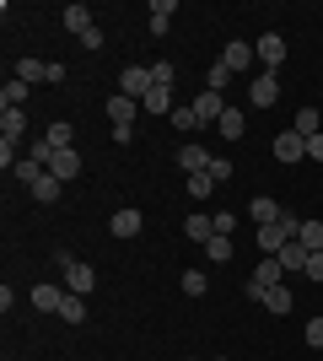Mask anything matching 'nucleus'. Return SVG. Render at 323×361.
<instances>
[{
  "label": "nucleus",
  "mask_w": 323,
  "mask_h": 361,
  "mask_svg": "<svg viewBox=\"0 0 323 361\" xmlns=\"http://www.w3.org/2000/svg\"><path fill=\"white\" fill-rule=\"evenodd\" d=\"M296 232H302V221H296L291 211H280V221L275 226H259L253 238H259V254H280L286 243H296Z\"/></svg>",
  "instance_id": "nucleus-1"
},
{
  "label": "nucleus",
  "mask_w": 323,
  "mask_h": 361,
  "mask_svg": "<svg viewBox=\"0 0 323 361\" xmlns=\"http://www.w3.org/2000/svg\"><path fill=\"white\" fill-rule=\"evenodd\" d=\"M54 264H60V275H65V291H76V297H92L97 291L92 264H81V259H70V254H54Z\"/></svg>",
  "instance_id": "nucleus-2"
},
{
  "label": "nucleus",
  "mask_w": 323,
  "mask_h": 361,
  "mask_svg": "<svg viewBox=\"0 0 323 361\" xmlns=\"http://www.w3.org/2000/svg\"><path fill=\"white\" fill-rule=\"evenodd\" d=\"M280 281H286V270H280V259H275V254H264L259 264H253V275H248V286H243V297L264 302V291H270V286H280Z\"/></svg>",
  "instance_id": "nucleus-3"
},
{
  "label": "nucleus",
  "mask_w": 323,
  "mask_h": 361,
  "mask_svg": "<svg viewBox=\"0 0 323 361\" xmlns=\"http://www.w3.org/2000/svg\"><path fill=\"white\" fill-rule=\"evenodd\" d=\"M189 108H194V119H200V130H215V119L227 114V92H210V87H205L200 97H189Z\"/></svg>",
  "instance_id": "nucleus-4"
},
{
  "label": "nucleus",
  "mask_w": 323,
  "mask_h": 361,
  "mask_svg": "<svg viewBox=\"0 0 323 361\" xmlns=\"http://www.w3.org/2000/svg\"><path fill=\"white\" fill-rule=\"evenodd\" d=\"M151 87H156V81H151V65H124V71H119V92H124V97H135V103H140Z\"/></svg>",
  "instance_id": "nucleus-5"
},
{
  "label": "nucleus",
  "mask_w": 323,
  "mask_h": 361,
  "mask_svg": "<svg viewBox=\"0 0 323 361\" xmlns=\"http://www.w3.org/2000/svg\"><path fill=\"white\" fill-rule=\"evenodd\" d=\"M253 54H259V65H264V75H275L280 65H286V38L280 32H264L259 44H253Z\"/></svg>",
  "instance_id": "nucleus-6"
},
{
  "label": "nucleus",
  "mask_w": 323,
  "mask_h": 361,
  "mask_svg": "<svg viewBox=\"0 0 323 361\" xmlns=\"http://www.w3.org/2000/svg\"><path fill=\"white\" fill-rule=\"evenodd\" d=\"M270 151H275V162H286V167H296L302 157H308V140L296 135V130H280L275 140H270Z\"/></svg>",
  "instance_id": "nucleus-7"
},
{
  "label": "nucleus",
  "mask_w": 323,
  "mask_h": 361,
  "mask_svg": "<svg viewBox=\"0 0 323 361\" xmlns=\"http://www.w3.org/2000/svg\"><path fill=\"white\" fill-rule=\"evenodd\" d=\"M60 22H65L70 32H76V38H87V32L97 27V22H92V6H81V0H70V6H65V11H60Z\"/></svg>",
  "instance_id": "nucleus-8"
},
{
  "label": "nucleus",
  "mask_w": 323,
  "mask_h": 361,
  "mask_svg": "<svg viewBox=\"0 0 323 361\" xmlns=\"http://www.w3.org/2000/svg\"><path fill=\"white\" fill-rule=\"evenodd\" d=\"M49 173H54L60 183H70L81 173V151L76 146H70V151H54V157H49Z\"/></svg>",
  "instance_id": "nucleus-9"
},
{
  "label": "nucleus",
  "mask_w": 323,
  "mask_h": 361,
  "mask_svg": "<svg viewBox=\"0 0 323 361\" xmlns=\"http://www.w3.org/2000/svg\"><path fill=\"white\" fill-rule=\"evenodd\" d=\"M221 65H227V71L237 75V71H248V65H259V54H253V44H243V38H237V44H227Z\"/></svg>",
  "instance_id": "nucleus-10"
},
{
  "label": "nucleus",
  "mask_w": 323,
  "mask_h": 361,
  "mask_svg": "<svg viewBox=\"0 0 323 361\" xmlns=\"http://www.w3.org/2000/svg\"><path fill=\"white\" fill-rule=\"evenodd\" d=\"M248 97H253L259 108H275V103H280V81H275V75H253V87H248Z\"/></svg>",
  "instance_id": "nucleus-11"
},
{
  "label": "nucleus",
  "mask_w": 323,
  "mask_h": 361,
  "mask_svg": "<svg viewBox=\"0 0 323 361\" xmlns=\"http://www.w3.org/2000/svg\"><path fill=\"white\" fill-rule=\"evenodd\" d=\"M103 108H108V119H113V124H135V114H140V103H135V97H124V92H113Z\"/></svg>",
  "instance_id": "nucleus-12"
},
{
  "label": "nucleus",
  "mask_w": 323,
  "mask_h": 361,
  "mask_svg": "<svg viewBox=\"0 0 323 361\" xmlns=\"http://www.w3.org/2000/svg\"><path fill=\"white\" fill-rule=\"evenodd\" d=\"M243 130H248L243 108H232V103H227V114L215 119V135H221V140H243Z\"/></svg>",
  "instance_id": "nucleus-13"
},
{
  "label": "nucleus",
  "mask_w": 323,
  "mask_h": 361,
  "mask_svg": "<svg viewBox=\"0 0 323 361\" xmlns=\"http://www.w3.org/2000/svg\"><path fill=\"white\" fill-rule=\"evenodd\" d=\"M108 232H113V238H140V211H135V205H124V211H113Z\"/></svg>",
  "instance_id": "nucleus-14"
},
{
  "label": "nucleus",
  "mask_w": 323,
  "mask_h": 361,
  "mask_svg": "<svg viewBox=\"0 0 323 361\" xmlns=\"http://www.w3.org/2000/svg\"><path fill=\"white\" fill-rule=\"evenodd\" d=\"M60 302H65V286H49V281L32 286V307H38V313H60Z\"/></svg>",
  "instance_id": "nucleus-15"
},
{
  "label": "nucleus",
  "mask_w": 323,
  "mask_h": 361,
  "mask_svg": "<svg viewBox=\"0 0 323 361\" xmlns=\"http://www.w3.org/2000/svg\"><path fill=\"white\" fill-rule=\"evenodd\" d=\"M140 108H146V114H167V119H172V108H178V97H172V87H151L146 97H140Z\"/></svg>",
  "instance_id": "nucleus-16"
},
{
  "label": "nucleus",
  "mask_w": 323,
  "mask_h": 361,
  "mask_svg": "<svg viewBox=\"0 0 323 361\" xmlns=\"http://www.w3.org/2000/svg\"><path fill=\"white\" fill-rule=\"evenodd\" d=\"M27 135V114L22 108H0V140H22Z\"/></svg>",
  "instance_id": "nucleus-17"
},
{
  "label": "nucleus",
  "mask_w": 323,
  "mask_h": 361,
  "mask_svg": "<svg viewBox=\"0 0 323 361\" xmlns=\"http://www.w3.org/2000/svg\"><path fill=\"white\" fill-rule=\"evenodd\" d=\"M184 238H189V243H200V248H205V243L215 238V221H210L205 211H194V216L184 221Z\"/></svg>",
  "instance_id": "nucleus-18"
},
{
  "label": "nucleus",
  "mask_w": 323,
  "mask_h": 361,
  "mask_svg": "<svg viewBox=\"0 0 323 361\" xmlns=\"http://www.w3.org/2000/svg\"><path fill=\"white\" fill-rule=\"evenodd\" d=\"M275 259H280V270H286V275H308V248H302V243H286Z\"/></svg>",
  "instance_id": "nucleus-19"
},
{
  "label": "nucleus",
  "mask_w": 323,
  "mask_h": 361,
  "mask_svg": "<svg viewBox=\"0 0 323 361\" xmlns=\"http://www.w3.org/2000/svg\"><path fill=\"white\" fill-rule=\"evenodd\" d=\"M70 140H76V130H70L65 119H54V124L44 130V146H49V151H70Z\"/></svg>",
  "instance_id": "nucleus-20"
},
{
  "label": "nucleus",
  "mask_w": 323,
  "mask_h": 361,
  "mask_svg": "<svg viewBox=\"0 0 323 361\" xmlns=\"http://www.w3.org/2000/svg\"><path fill=\"white\" fill-rule=\"evenodd\" d=\"M178 167H184V173H205V167H210V151L205 146H178Z\"/></svg>",
  "instance_id": "nucleus-21"
},
{
  "label": "nucleus",
  "mask_w": 323,
  "mask_h": 361,
  "mask_svg": "<svg viewBox=\"0 0 323 361\" xmlns=\"http://www.w3.org/2000/svg\"><path fill=\"white\" fill-rule=\"evenodd\" d=\"M264 307H270V313H291V307H296L291 286H286V281H280V286H270V291H264Z\"/></svg>",
  "instance_id": "nucleus-22"
},
{
  "label": "nucleus",
  "mask_w": 323,
  "mask_h": 361,
  "mask_svg": "<svg viewBox=\"0 0 323 361\" xmlns=\"http://www.w3.org/2000/svg\"><path fill=\"white\" fill-rule=\"evenodd\" d=\"M60 195H65V183L54 178V173H44V178L32 183V200H38V205H54V200H60Z\"/></svg>",
  "instance_id": "nucleus-23"
},
{
  "label": "nucleus",
  "mask_w": 323,
  "mask_h": 361,
  "mask_svg": "<svg viewBox=\"0 0 323 361\" xmlns=\"http://www.w3.org/2000/svg\"><path fill=\"white\" fill-rule=\"evenodd\" d=\"M60 324H87V297L65 291V302H60Z\"/></svg>",
  "instance_id": "nucleus-24"
},
{
  "label": "nucleus",
  "mask_w": 323,
  "mask_h": 361,
  "mask_svg": "<svg viewBox=\"0 0 323 361\" xmlns=\"http://www.w3.org/2000/svg\"><path fill=\"white\" fill-rule=\"evenodd\" d=\"M248 216H253V221H259V226H275V221H280V205H275V200H270V195H259V200H253V205H248Z\"/></svg>",
  "instance_id": "nucleus-25"
},
{
  "label": "nucleus",
  "mask_w": 323,
  "mask_h": 361,
  "mask_svg": "<svg viewBox=\"0 0 323 361\" xmlns=\"http://www.w3.org/2000/svg\"><path fill=\"white\" fill-rule=\"evenodd\" d=\"M16 81H27V87L49 81V60H16Z\"/></svg>",
  "instance_id": "nucleus-26"
},
{
  "label": "nucleus",
  "mask_w": 323,
  "mask_h": 361,
  "mask_svg": "<svg viewBox=\"0 0 323 361\" xmlns=\"http://www.w3.org/2000/svg\"><path fill=\"white\" fill-rule=\"evenodd\" d=\"M291 130H296V135H302V140H312V135H318V130H323V124H318V108H296Z\"/></svg>",
  "instance_id": "nucleus-27"
},
{
  "label": "nucleus",
  "mask_w": 323,
  "mask_h": 361,
  "mask_svg": "<svg viewBox=\"0 0 323 361\" xmlns=\"http://www.w3.org/2000/svg\"><path fill=\"white\" fill-rule=\"evenodd\" d=\"M27 81H16V75H11V81H6V87H0V108H22V103H27Z\"/></svg>",
  "instance_id": "nucleus-28"
},
{
  "label": "nucleus",
  "mask_w": 323,
  "mask_h": 361,
  "mask_svg": "<svg viewBox=\"0 0 323 361\" xmlns=\"http://www.w3.org/2000/svg\"><path fill=\"white\" fill-rule=\"evenodd\" d=\"M172 11H178L172 0H151V32H156V38H162V32L172 27Z\"/></svg>",
  "instance_id": "nucleus-29"
},
{
  "label": "nucleus",
  "mask_w": 323,
  "mask_h": 361,
  "mask_svg": "<svg viewBox=\"0 0 323 361\" xmlns=\"http://www.w3.org/2000/svg\"><path fill=\"white\" fill-rule=\"evenodd\" d=\"M296 243H302L308 254H323V221H302V232H296Z\"/></svg>",
  "instance_id": "nucleus-30"
},
{
  "label": "nucleus",
  "mask_w": 323,
  "mask_h": 361,
  "mask_svg": "<svg viewBox=\"0 0 323 361\" xmlns=\"http://www.w3.org/2000/svg\"><path fill=\"white\" fill-rule=\"evenodd\" d=\"M172 130H178V135H194V130H200V119H194V108H189V103L172 108Z\"/></svg>",
  "instance_id": "nucleus-31"
},
{
  "label": "nucleus",
  "mask_w": 323,
  "mask_h": 361,
  "mask_svg": "<svg viewBox=\"0 0 323 361\" xmlns=\"http://www.w3.org/2000/svg\"><path fill=\"white\" fill-rule=\"evenodd\" d=\"M184 189H189L194 200H210V195H215V178H210V173H189V183H184Z\"/></svg>",
  "instance_id": "nucleus-32"
},
{
  "label": "nucleus",
  "mask_w": 323,
  "mask_h": 361,
  "mask_svg": "<svg viewBox=\"0 0 323 361\" xmlns=\"http://www.w3.org/2000/svg\"><path fill=\"white\" fill-rule=\"evenodd\" d=\"M151 81L156 87H172V81H178V65L172 60H151Z\"/></svg>",
  "instance_id": "nucleus-33"
},
{
  "label": "nucleus",
  "mask_w": 323,
  "mask_h": 361,
  "mask_svg": "<svg viewBox=\"0 0 323 361\" xmlns=\"http://www.w3.org/2000/svg\"><path fill=\"white\" fill-rule=\"evenodd\" d=\"M205 259H210V264H227L232 259V238H210L205 243Z\"/></svg>",
  "instance_id": "nucleus-34"
},
{
  "label": "nucleus",
  "mask_w": 323,
  "mask_h": 361,
  "mask_svg": "<svg viewBox=\"0 0 323 361\" xmlns=\"http://www.w3.org/2000/svg\"><path fill=\"white\" fill-rule=\"evenodd\" d=\"M205 286H210L205 270H184V297H205Z\"/></svg>",
  "instance_id": "nucleus-35"
},
{
  "label": "nucleus",
  "mask_w": 323,
  "mask_h": 361,
  "mask_svg": "<svg viewBox=\"0 0 323 361\" xmlns=\"http://www.w3.org/2000/svg\"><path fill=\"white\" fill-rule=\"evenodd\" d=\"M227 81H232V71H227L221 60H215L210 71H205V87H210V92H227Z\"/></svg>",
  "instance_id": "nucleus-36"
},
{
  "label": "nucleus",
  "mask_w": 323,
  "mask_h": 361,
  "mask_svg": "<svg viewBox=\"0 0 323 361\" xmlns=\"http://www.w3.org/2000/svg\"><path fill=\"white\" fill-rule=\"evenodd\" d=\"M22 140H0V167H6V173H16V162H22Z\"/></svg>",
  "instance_id": "nucleus-37"
},
{
  "label": "nucleus",
  "mask_w": 323,
  "mask_h": 361,
  "mask_svg": "<svg viewBox=\"0 0 323 361\" xmlns=\"http://www.w3.org/2000/svg\"><path fill=\"white\" fill-rule=\"evenodd\" d=\"M205 173L215 178V189H221V183H232V162H227V157H210V167H205Z\"/></svg>",
  "instance_id": "nucleus-38"
},
{
  "label": "nucleus",
  "mask_w": 323,
  "mask_h": 361,
  "mask_svg": "<svg viewBox=\"0 0 323 361\" xmlns=\"http://www.w3.org/2000/svg\"><path fill=\"white\" fill-rule=\"evenodd\" d=\"M210 221H215V238H232V226H237V216H232V211H215Z\"/></svg>",
  "instance_id": "nucleus-39"
},
{
  "label": "nucleus",
  "mask_w": 323,
  "mask_h": 361,
  "mask_svg": "<svg viewBox=\"0 0 323 361\" xmlns=\"http://www.w3.org/2000/svg\"><path fill=\"white\" fill-rule=\"evenodd\" d=\"M308 345L323 350V318H308Z\"/></svg>",
  "instance_id": "nucleus-40"
},
{
  "label": "nucleus",
  "mask_w": 323,
  "mask_h": 361,
  "mask_svg": "<svg viewBox=\"0 0 323 361\" xmlns=\"http://www.w3.org/2000/svg\"><path fill=\"white\" fill-rule=\"evenodd\" d=\"M308 281H318V286H323V254H308Z\"/></svg>",
  "instance_id": "nucleus-41"
},
{
  "label": "nucleus",
  "mask_w": 323,
  "mask_h": 361,
  "mask_svg": "<svg viewBox=\"0 0 323 361\" xmlns=\"http://www.w3.org/2000/svg\"><path fill=\"white\" fill-rule=\"evenodd\" d=\"M308 157H312V162H323V130H318V135L308 140Z\"/></svg>",
  "instance_id": "nucleus-42"
},
{
  "label": "nucleus",
  "mask_w": 323,
  "mask_h": 361,
  "mask_svg": "<svg viewBox=\"0 0 323 361\" xmlns=\"http://www.w3.org/2000/svg\"><path fill=\"white\" fill-rule=\"evenodd\" d=\"M318 291H323V286H318Z\"/></svg>",
  "instance_id": "nucleus-43"
}]
</instances>
